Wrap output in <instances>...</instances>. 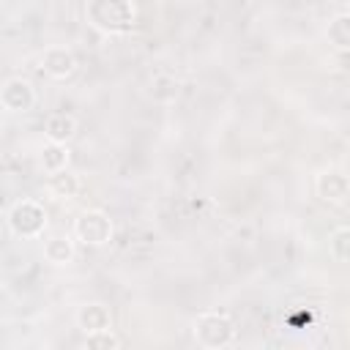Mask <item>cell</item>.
<instances>
[{
    "label": "cell",
    "mask_w": 350,
    "mask_h": 350,
    "mask_svg": "<svg viewBox=\"0 0 350 350\" xmlns=\"http://www.w3.org/2000/svg\"><path fill=\"white\" fill-rule=\"evenodd\" d=\"M82 347H88V350H118V347H120V339L115 336L112 328H104V331L85 334Z\"/></svg>",
    "instance_id": "cell-15"
},
{
    "label": "cell",
    "mask_w": 350,
    "mask_h": 350,
    "mask_svg": "<svg viewBox=\"0 0 350 350\" xmlns=\"http://www.w3.org/2000/svg\"><path fill=\"white\" fill-rule=\"evenodd\" d=\"M68 161H71V150H68V145H63V142H49V139L41 145L38 164H41V170H44L46 175L60 172V170H68Z\"/></svg>",
    "instance_id": "cell-11"
},
{
    "label": "cell",
    "mask_w": 350,
    "mask_h": 350,
    "mask_svg": "<svg viewBox=\"0 0 350 350\" xmlns=\"http://www.w3.org/2000/svg\"><path fill=\"white\" fill-rule=\"evenodd\" d=\"M77 129H79V123H77V118H74L71 112H52V115H46V120H44V137H46L49 142H63V145H68V142L77 137Z\"/></svg>",
    "instance_id": "cell-9"
},
{
    "label": "cell",
    "mask_w": 350,
    "mask_h": 350,
    "mask_svg": "<svg viewBox=\"0 0 350 350\" xmlns=\"http://www.w3.org/2000/svg\"><path fill=\"white\" fill-rule=\"evenodd\" d=\"M314 194L325 205L342 208V205H347V197H350V180L339 170H323L314 175Z\"/></svg>",
    "instance_id": "cell-6"
},
{
    "label": "cell",
    "mask_w": 350,
    "mask_h": 350,
    "mask_svg": "<svg viewBox=\"0 0 350 350\" xmlns=\"http://www.w3.org/2000/svg\"><path fill=\"white\" fill-rule=\"evenodd\" d=\"M38 66H41V71H44L49 79L63 82V79H71V77H74V71H77V57H74V52H71L68 46L52 44V46H46V49L41 52Z\"/></svg>",
    "instance_id": "cell-7"
},
{
    "label": "cell",
    "mask_w": 350,
    "mask_h": 350,
    "mask_svg": "<svg viewBox=\"0 0 350 350\" xmlns=\"http://www.w3.org/2000/svg\"><path fill=\"white\" fill-rule=\"evenodd\" d=\"M191 334H194V342L205 350H221L227 345L235 342V320L227 314V312H219V309H205L194 317L191 323Z\"/></svg>",
    "instance_id": "cell-2"
},
{
    "label": "cell",
    "mask_w": 350,
    "mask_h": 350,
    "mask_svg": "<svg viewBox=\"0 0 350 350\" xmlns=\"http://www.w3.org/2000/svg\"><path fill=\"white\" fill-rule=\"evenodd\" d=\"M71 235L77 243L82 246H93V249H101L112 241L115 235V224L109 219L107 211L101 208H85L77 219H74V227H71Z\"/></svg>",
    "instance_id": "cell-4"
},
{
    "label": "cell",
    "mask_w": 350,
    "mask_h": 350,
    "mask_svg": "<svg viewBox=\"0 0 350 350\" xmlns=\"http://www.w3.org/2000/svg\"><path fill=\"white\" fill-rule=\"evenodd\" d=\"M74 323L82 334H93V331H104L112 328V309L104 301H88L77 309Z\"/></svg>",
    "instance_id": "cell-8"
},
{
    "label": "cell",
    "mask_w": 350,
    "mask_h": 350,
    "mask_svg": "<svg viewBox=\"0 0 350 350\" xmlns=\"http://www.w3.org/2000/svg\"><path fill=\"white\" fill-rule=\"evenodd\" d=\"M325 36H328V44L336 49V52H347L350 49V14L347 11H339L328 19V27H325Z\"/></svg>",
    "instance_id": "cell-12"
},
{
    "label": "cell",
    "mask_w": 350,
    "mask_h": 350,
    "mask_svg": "<svg viewBox=\"0 0 350 350\" xmlns=\"http://www.w3.org/2000/svg\"><path fill=\"white\" fill-rule=\"evenodd\" d=\"M0 107L5 112H30L36 107V88L25 77H11L0 85Z\"/></svg>",
    "instance_id": "cell-5"
},
{
    "label": "cell",
    "mask_w": 350,
    "mask_h": 350,
    "mask_svg": "<svg viewBox=\"0 0 350 350\" xmlns=\"http://www.w3.org/2000/svg\"><path fill=\"white\" fill-rule=\"evenodd\" d=\"M88 25L104 36H123L137 22V8L131 0H88Z\"/></svg>",
    "instance_id": "cell-1"
},
{
    "label": "cell",
    "mask_w": 350,
    "mask_h": 350,
    "mask_svg": "<svg viewBox=\"0 0 350 350\" xmlns=\"http://www.w3.org/2000/svg\"><path fill=\"white\" fill-rule=\"evenodd\" d=\"M328 249H331V257L336 262H347L350 257V230L347 227H336L328 238Z\"/></svg>",
    "instance_id": "cell-14"
},
{
    "label": "cell",
    "mask_w": 350,
    "mask_h": 350,
    "mask_svg": "<svg viewBox=\"0 0 350 350\" xmlns=\"http://www.w3.org/2000/svg\"><path fill=\"white\" fill-rule=\"evenodd\" d=\"M5 224L11 230V235L22 238V241H36L44 235L46 224H49V216H46V208L33 200V197H22L16 200L8 213H5Z\"/></svg>",
    "instance_id": "cell-3"
},
{
    "label": "cell",
    "mask_w": 350,
    "mask_h": 350,
    "mask_svg": "<svg viewBox=\"0 0 350 350\" xmlns=\"http://www.w3.org/2000/svg\"><path fill=\"white\" fill-rule=\"evenodd\" d=\"M46 191L52 197H57V200H71L79 191V178L71 170L52 172V175H46Z\"/></svg>",
    "instance_id": "cell-13"
},
{
    "label": "cell",
    "mask_w": 350,
    "mask_h": 350,
    "mask_svg": "<svg viewBox=\"0 0 350 350\" xmlns=\"http://www.w3.org/2000/svg\"><path fill=\"white\" fill-rule=\"evenodd\" d=\"M77 257V241L74 235H49L44 241V260L49 265H68Z\"/></svg>",
    "instance_id": "cell-10"
}]
</instances>
